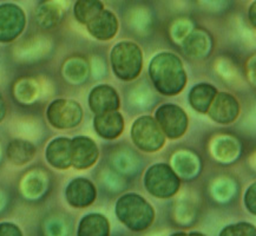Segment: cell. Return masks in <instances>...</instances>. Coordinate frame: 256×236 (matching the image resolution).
Returning a JSON list of instances; mask_svg holds the SVG:
<instances>
[{
  "instance_id": "12",
  "label": "cell",
  "mask_w": 256,
  "mask_h": 236,
  "mask_svg": "<svg viewBox=\"0 0 256 236\" xmlns=\"http://www.w3.org/2000/svg\"><path fill=\"white\" fill-rule=\"evenodd\" d=\"M65 195L70 206L85 208L94 202L97 198V190L92 182L80 177L68 183Z\"/></svg>"
},
{
  "instance_id": "31",
  "label": "cell",
  "mask_w": 256,
  "mask_h": 236,
  "mask_svg": "<svg viewBox=\"0 0 256 236\" xmlns=\"http://www.w3.org/2000/svg\"><path fill=\"white\" fill-rule=\"evenodd\" d=\"M188 235H189V236H206V235L201 234V232H189Z\"/></svg>"
},
{
  "instance_id": "10",
  "label": "cell",
  "mask_w": 256,
  "mask_h": 236,
  "mask_svg": "<svg viewBox=\"0 0 256 236\" xmlns=\"http://www.w3.org/2000/svg\"><path fill=\"white\" fill-rule=\"evenodd\" d=\"M206 114L218 123H232L240 114L238 102L230 94L220 92L216 94Z\"/></svg>"
},
{
  "instance_id": "6",
  "label": "cell",
  "mask_w": 256,
  "mask_h": 236,
  "mask_svg": "<svg viewBox=\"0 0 256 236\" xmlns=\"http://www.w3.org/2000/svg\"><path fill=\"white\" fill-rule=\"evenodd\" d=\"M48 123L56 129H72L80 123L83 110L77 102L70 100H56L46 110Z\"/></svg>"
},
{
  "instance_id": "23",
  "label": "cell",
  "mask_w": 256,
  "mask_h": 236,
  "mask_svg": "<svg viewBox=\"0 0 256 236\" xmlns=\"http://www.w3.org/2000/svg\"><path fill=\"white\" fill-rule=\"evenodd\" d=\"M62 12L57 4L52 2H42L37 8V18L38 25L42 28H52L58 24L60 20Z\"/></svg>"
},
{
  "instance_id": "26",
  "label": "cell",
  "mask_w": 256,
  "mask_h": 236,
  "mask_svg": "<svg viewBox=\"0 0 256 236\" xmlns=\"http://www.w3.org/2000/svg\"><path fill=\"white\" fill-rule=\"evenodd\" d=\"M244 204L246 208L252 212V215H256V182L250 184L244 194Z\"/></svg>"
},
{
  "instance_id": "18",
  "label": "cell",
  "mask_w": 256,
  "mask_h": 236,
  "mask_svg": "<svg viewBox=\"0 0 256 236\" xmlns=\"http://www.w3.org/2000/svg\"><path fill=\"white\" fill-rule=\"evenodd\" d=\"M110 224L102 214H88L82 218L78 236H109Z\"/></svg>"
},
{
  "instance_id": "17",
  "label": "cell",
  "mask_w": 256,
  "mask_h": 236,
  "mask_svg": "<svg viewBox=\"0 0 256 236\" xmlns=\"http://www.w3.org/2000/svg\"><path fill=\"white\" fill-rule=\"evenodd\" d=\"M216 94H218V90L212 85L206 83L198 84L190 91L189 103L192 109L201 114H206Z\"/></svg>"
},
{
  "instance_id": "29",
  "label": "cell",
  "mask_w": 256,
  "mask_h": 236,
  "mask_svg": "<svg viewBox=\"0 0 256 236\" xmlns=\"http://www.w3.org/2000/svg\"><path fill=\"white\" fill-rule=\"evenodd\" d=\"M248 18L250 24L254 26V28H256V0L250 5V8H249Z\"/></svg>"
},
{
  "instance_id": "8",
  "label": "cell",
  "mask_w": 256,
  "mask_h": 236,
  "mask_svg": "<svg viewBox=\"0 0 256 236\" xmlns=\"http://www.w3.org/2000/svg\"><path fill=\"white\" fill-rule=\"evenodd\" d=\"M26 25L25 12L16 4L0 5V42H11L22 34Z\"/></svg>"
},
{
  "instance_id": "5",
  "label": "cell",
  "mask_w": 256,
  "mask_h": 236,
  "mask_svg": "<svg viewBox=\"0 0 256 236\" xmlns=\"http://www.w3.org/2000/svg\"><path fill=\"white\" fill-rule=\"evenodd\" d=\"M131 137L134 146L146 152H155L164 146L166 135L155 118L142 116L137 118L131 128Z\"/></svg>"
},
{
  "instance_id": "27",
  "label": "cell",
  "mask_w": 256,
  "mask_h": 236,
  "mask_svg": "<svg viewBox=\"0 0 256 236\" xmlns=\"http://www.w3.org/2000/svg\"><path fill=\"white\" fill-rule=\"evenodd\" d=\"M246 74L249 83L256 88V54L248 59L246 65Z\"/></svg>"
},
{
  "instance_id": "20",
  "label": "cell",
  "mask_w": 256,
  "mask_h": 236,
  "mask_svg": "<svg viewBox=\"0 0 256 236\" xmlns=\"http://www.w3.org/2000/svg\"><path fill=\"white\" fill-rule=\"evenodd\" d=\"M174 172L186 178L195 177L200 172V160L198 157L188 152H177L172 158Z\"/></svg>"
},
{
  "instance_id": "11",
  "label": "cell",
  "mask_w": 256,
  "mask_h": 236,
  "mask_svg": "<svg viewBox=\"0 0 256 236\" xmlns=\"http://www.w3.org/2000/svg\"><path fill=\"white\" fill-rule=\"evenodd\" d=\"M88 106L94 114L117 111L120 106V96L110 85H98L88 94Z\"/></svg>"
},
{
  "instance_id": "3",
  "label": "cell",
  "mask_w": 256,
  "mask_h": 236,
  "mask_svg": "<svg viewBox=\"0 0 256 236\" xmlns=\"http://www.w3.org/2000/svg\"><path fill=\"white\" fill-rule=\"evenodd\" d=\"M110 59L114 74L122 80H136L142 71V50L132 42H120L114 45Z\"/></svg>"
},
{
  "instance_id": "24",
  "label": "cell",
  "mask_w": 256,
  "mask_h": 236,
  "mask_svg": "<svg viewBox=\"0 0 256 236\" xmlns=\"http://www.w3.org/2000/svg\"><path fill=\"white\" fill-rule=\"evenodd\" d=\"M220 236H256V227L247 222H240L226 227Z\"/></svg>"
},
{
  "instance_id": "14",
  "label": "cell",
  "mask_w": 256,
  "mask_h": 236,
  "mask_svg": "<svg viewBox=\"0 0 256 236\" xmlns=\"http://www.w3.org/2000/svg\"><path fill=\"white\" fill-rule=\"evenodd\" d=\"M86 28L88 34L98 40H110L118 31L117 17L109 10H103L92 22H88Z\"/></svg>"
},
{
  "instance_id": "21",
  "label": "cell",
  "mask_w": 256,
  "mask_h": 236,
  "mask_svg": "<svg viewBox=\"0 0 256 236\" xmlns=\"http://www.w3.org/2000/svg\"><path fill=\"white\" fill-rule=\"evenodd\" d=\"M212 152L216 158L222 162H230L238 157L240 146L238 140L232 138L230 136H220L214 140Z\"/></svg>"
},
{
  "instance_id": "7",
  "label": "cell",
  "mask_w": 256,
  "mask_h": 236,
  "mask_svg": "<svg viewBox=\"0 0 256 236\" xmlns=\"http://www.w3.org/2000/svg\"><path fill=\"white\" fill-rule=\"evenodd\" d=\"M156 122L163 134L172 140L182 137L188 128V116L184 110L175 104H163L156 111Z\"/></svg>"
},
{
  "instance_id": "2",
  "label": "cell",
  "mask_w": 256,
  "mask_h": 236,
  "mask_svg": "<svg viewBox=\"0 0 256 236\" xmlns=\"http://www.w3.org/2000/svg\"><path fill=\"white\" fill-rule=\"evenodd\" d=\"M116 215L130 230L142 232L152 224L155 212L140 195L126 194L116 203Z\"/></svg>"
},
{
  "instance_id": "32",
  "label": "cell",
  "mask_w": 256,
  "mask_h": 236,
  "mask_svg": "<svg viewBox=\"0 0 256 236\" xmlns=\"http://www.w3.org/2000/svg\"><path fill=\"white\" fill-rule=\"evenodd\" d=\"M172 236H189V235L186 234V232H176V234H172Z\"/></svg>"
},
{
  "instance_id": "13",
  "label": "cell",
  "mask_w": 256,
  "mask_h": 236,
  "mask_svg": "<svg viewBox=\"0 0 256 236\" xmlns=\"http://www.w3.org/2000/svg\"><path fill=\"white\" fill-rule=\"evenodd\" d=\"M94 128L102 138L114 140L123 132L124 118L118 111L96 114L94 120Z\"/></svg>"
},
{
  "instance_id": "25",
  "label": "cell",
  "mask_w": 256,
  "mask_h": 236,
  "mask_svg": "<svg viewBox=\"0 0 256 236\" xmlns=\"http://www.w3.org/2000/svg\"><path fill=\"white\" fill-rule=\"evenodd\" d=\"M192 22L186 20V19H180V20L176 22L172 26V36L174 40L177 42H182L184 40L186 36L192 32Z\"/></svg>"
},
{
  "instance_id": "16",
  "label": "cell",
  "mask_w": 256,
  "mask_h": 236,
  "mask_svg": "<svg viewBox=\"0 0 256 236\" xmlns=\"http://www.w3.org/2000/svg\"><path fill=\"white\" fill-rule=\"evenodd\" d=\"M183 51L192 58H203L209 54L212 48L210 36L203 30H195L182 42Z\"/></svg>"
},
{
  "instance_id": "4",
  "label": "cell",
  "mask_w": 256,
  "mask_h": 236,
  "mask_svg": "<svg viewBox=\"0 0 256 236\" xmlns=\"http://www.w3.org/2000/svg\"><path fill=\"white\" fill-rule=\"evenodd\" d=\"M144 186L155 198H169L178 192L180 182L172 166L166 163H157L148 169L144 176Z\"/></svg>"
},
{
  "instance_id": "22",
  "label": "cell",
  "mask_w": 256,
  "mask_h": 236,
  "mask_svg": "<svg viewBox=\"0 0 256 236\" xmlns=\"http://www.w3.org/2000/svg\"><path fill=\"white\" fill-rule=\"evenodd\" d=\"M104 10L100 0H77L74 8V18L78 22L88 25Z\"/></svg>"
},
{
  "instance_id": "30",
  "label": "cell",
  "mask_w": 256,
  "mask_h": 236,
  "mask_svg": "<svg viewBox=\"0 0 256 236\" xmlns=\"http://www.w3.org/2000/svg\"><path fill=\"white\" fill-rule=\"evenodd\" d=\"M6 114V106H5V100L2 94H0V122H2V120L5 118Z\"/></svg>"
},
{
  "instance_id": "9",
  "label": "cell",
  "mask_w": 256,
  "mask_h": 236,
  "mask_svg": "<svg viewBox=\"0 0 256 236\" xmlns=\"http://www.w3.org/2000/svg\"><path fill=\"white\" fill-rule=\"evenodd\" d=\"M100 152L94 140L86 136H77L71 140V163L74 168L84 170L97 162Z\"/></svg>"
},
{
  "instance_id": "19",
  "label": "cell",
  "mask_w": 256,
  "mask_h": 236,
  "mask_svg": "<svg viewBox=\"0 0 256 236\" xmlns=\"http://www.w3.org/2000/svg\"><path fill=\"white\" fill-rule=\"evenodd\" d=\"M8 158L16 166H24L34 157L36 148L32 143L22 140H14L8 144Z\"/></svg>"
},
{
  "instance_id": "15",
  "label": "cell",
  "mask_w": 256,
  "mask_h": 236,
  "mask_svg": "<svg viewBox=\"0 0 256 236\" xmlns=\"http://www.w3.org/2000/svg\"><path fill=\"white\" fill-rule=\"evenodd\" d=\"M46 160L54 168L64 170L72 166L71 140L68 137H58L48 143L46 148Z\"/></svg>"
},
{
  "instance_id": "1",
  "label": "cell",
  "mask_w": 256,
  "mask_h": 236,
  "mask_svg": "<svg viewBox=\"0 0 256 236\" xmlns=\"http://www.w3.org/2000/svg\"><path fill=\"white\" fill-rule=\"evenodd\" d=\"M149 74L155 88L166 96L180 94L186 84V74L182 62L170 52H162L152 59Z\"/></svg>"
},
{
  "instance_id": "28",
  "label": "cell",
  "mask_w": 256,
  "mask_h": 236,
  "mask_svg": "<svg viewBox=\"0 0 256 236\" xmlns=\"http://www.w3.org/2000/svg\"><path fill=\"white\" fill-rule=\"evenodd\" d=\"M0 236H22V234L16 224L4 222V224H0Z\"/></svg>"
}]
</instances>
